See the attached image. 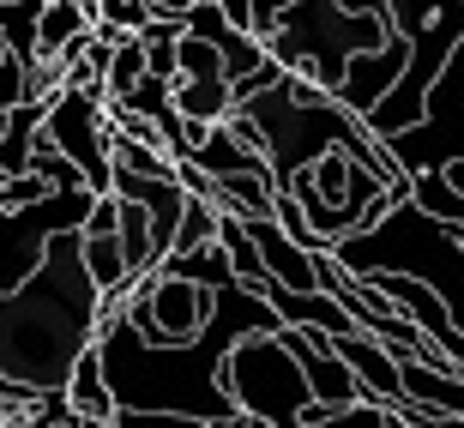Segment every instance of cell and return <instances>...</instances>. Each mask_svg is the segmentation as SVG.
<instances>
[{"label":"cell","instance_id":"cell-1","mask_svg":"<svg viewBox=\"0 0 464 428\" xmlns=\"http://www.w3.org/2000/svg\"><path fill=\"white\" fill-rule=\"evenodd\" d=\"M332 259L356 277L362 272H411V277H422V284H434L440 302L452 308V326L464 332V241L452 236L447 223H434L429 211H416L411 199L392 206L374 229L338 241Z\"/></svg>","mask_w":464,"mask_h":428},{"label":"cell","instance_id":"cell-2","mask_svg":"<svg viewBox=\"0 0 464 428\" xmlns=\"http://www.w3.org/2000/svg\"><path fill=\"white\" fill-rule=\"evenodd\" d=\"M224 393L241 416L266 428H302L314 411V393L302 380V362L284 350L277 332H241L224 356Z\"/></svg>","mask_w":464,"mask_h":428},{"label":"cell","instance_id":"cell-3","mask_svg":"<svg viewBox=\"0 0 464 428\" xmlns=\"http://www.w3.org/2000/svg\"><path fill=\"white\" fill-rule=\"evenodd\" d=\"M211 308H218V290H199V284H188V277L175 272H145L127 290V308H121V320H127V332H133L145 350H188V344L206 338L211 326Z\"/></svg>","mask_w":464,"mask_h":428},{"label":"cell","instance_id":"cell-4","mask_svg":"<svg viewBox=\"0 0 464 428\" xmlns=\"http://www.w3.org/2000/svg\"><path fill=\"white\" fill-rule=\"evenodd\" d=\"M392 151L398 175H440L447 163H464V43L447 54V67L434 73L422 121L398 139H380Z\"/></svg>","mask_w":464,"mask_h":428},{"label":"cell","instance_id":"cell-5","mask_svg":"<svg viewBox=\"0 0 464 428\" xmlns=\"http://www.w3.org/2000/svg\"><path fill=\"white\" fill-rule=\"evenodd\" d=\"M43 139L85 175L91 193H115V163H109V139L115 133H109V115H103L97 97L61 85L49 103H43Z\"/></svg>","mask_w":464,"mask_h":428},{"label":"cell","instance_id":"cell-6","mask_svg":"<svg viewBox=\"0 0 464 428\" xmlns=\"http://www.w3.org/2000/svg\"><path fill=\"white\" fill-rule=\"evenodd\" d=\"M332 356L356 374V386H362V398H368V404H404L398 356L374 338V332H362V326H356V332H344V338H332Z\"/></svg>","mask_w":464,"mask_h":428},{"label":"cell","instance_id":"cell-7","mask_svg":"<svg viewBox=\"0 0 464 428\" xmlns=\"http://www.w3.org/2000/svg\"><path fill=\"white\" fill-rule=\"evenodd\" d=\"M61 398H67V411L85 416L91 428H115L121 398H115V386H109L103 344H85V350H79V362H72V374H67V386H61Z\"/></svg>","mask_w":464,"mask_h":428},{"label":"cell","instance_id":"cell-8","mask_svg":"<svg viewBox=\"0 0 464 428\" xmlns=\"http://www.w3.org/2000/svg\"><path fill=\"white\" fill-rule=\"evenodd\" d=\"M254 229V248H259V266H266V277H272L277 290H295V296H308L320 290V254H308V248H295L284 229H277L272 218H259L247 223Z\"/></svg>","mask_w":464,"mask_h":428},{"label":"cell","instance_id":"cell-9","mask_svg":"<svg viewBox=\"0 0 464 428\" xmlns=\"http://www.w3.org/2000/svg\"><path fill=\"white\" fill-rule=\"evenodd\" d=\"M266 308L277 314V326H302V332H326V338H344V332H356V320H350V308L338 302V296L326 290H308V296H295V290H266Z\"/></svg>","mask_w":464,"mask_h":428},{"label":"cell","instance_id":"cell-10","mask_svg":"<svg viewBox=\"0 0 464 428\" xmlns=\"http://www.w3.org/2000/svg\"><path fill=\"white\" fill-rule=\"evenodd\" d=\"M97 13H91V0H43V13H36V61H54V54L91 36Z\"/></svg>","mask_w":464,"mask_h":428},{"label":"cell","instance_id":"cell-11","mask_svg":"<svg viewBox=\"0 0 464 428\" xmlns=\"http://www.w3.org/2000/svg\"><path fill=\"white\" fill-rule=\"evenodd\" d=\"M169 103H175L181 121L218 127V121H229V109H236V91H229V79H175Z\"/></svg>","mask_w":464,"mask_h":428},{"label":"cell","instance_id":"cell-12","mask_svg":"<svg viewBox=\"0 0 464 428\" xmlns=\"http://www.w3.org/2000/svg\"><path fill=\"white\" fill-rule=\"evenodd\" d=\"M36 139H43V103H18L13 127H6V139H0V175H24L31 170Z\"/></svg>","mask_w":464,"mask_h":428},{"label":"cell","instance_id":"cell-13","mask_svg":"<svg viewBox=\"0 0 464 428\" xmlns=\"http://www.w3.org/2000/svg\"><path fill=\"white\" fill-rule=\"evenodd\" d=\"M163 272L188 277V284H199V290H229L236 284V272H229V254L211 241V248H193V254H175L163 259Z\"/></svg>","mask_w":464,"mask_h":428},{"label":"cell","instance_id":"cell-14","mask_svg":"<svg viewBox=\"0 0 464 428\" xmlns=\"http://www.w3.org/2000/svg\"><path fill=\"white\" fill-rule=\"evenodd\" d=\"M145 79V49H139V36H121L115 54H109V73H103V91H109V103H121L127 91Z\"/></svg>","mask_w":464,"mask_h":428},{"label":"cell","instance_id":"cell-15","mask_svg":"<svg viewBox=\"0 0 464 428\" xmlns=\"http://www.w3.org/2000/svg\"><path fill=\"white\" fill-rule=\"evenodd\" d=\"M218 218H224V211L211 206V199H188V211H181V229H175L169 259H175V254H193V248H211V241H218Z\"/></svg>","mask_w":464,"mask_h":428},{"label":"cell","instance_id":"cell-16","mask_svg":"<svg viewBox=\"0 0 464 428\" xmlns=\"http://www.w3.org/2000/svg\"><path fill=\"white\" fill-rule=\"evenodd\" d=\"M175 79H229V73H224V54L211 49V43L181 31V43H175Z\"/></svg>","mask_w":464,"mask_h":428},{"label":"cell","instance_id":"cell-17","mask_svg":"<svg viewBox=\"0 0 464 428\" xmlns=\"http://www.w3.org/2000/svg\"><path fill=\"white\" fill-rule=\"evenodd\" d=\"M31 175L43 181V188H54V193H67V188H85V175L72 170L67 157L54 151L49 139H36V151H31Z\"/></svg>","mask_w":464,"mask_h":428},{"label":"cell","instance_id":"cell-18","mask_svg":"<svg viewBox=\"0 0 464 428\" xmlns=\"http://www.w3.org/2000/svg\"><path fill=\"white\" fill-rule=\"evenodd\" d=\"M302 428H392L386 423V404H344V411H308V423Z\"/></svg>","mask_w":464,"mask_h":428},{"label":"cell","instance_id":"cell-19","mask_svg":"<svg viewBox=\"0 0 464 428\" xmlns=\"http://www.w3.org/2000/svg\"><path fill=\"white\" fill-rule=\"evenodd\" d=\"M91 13H97V24H109L121 36H139L151 24V6L145 0H91Z\"/></svg>","mask_w":464,"mask_h":428},{"label":"cell","instance_id":"cell-20","mask_svg":"<svg viewBox=\"0 0 464 428\" xmlns=\"http://www.w3.org/2000/svg\"><path fill=\"white\" fill-rule=\"evenodd\" d=\"M121 103L133 109V115H145L151 127H157V121H169V115H175V103H169V85H163V79H151V73H145V79H139V85L127 91Z\"/></svg>","mask_w":464,"mask_h":428},{"label":"cell","instance_id":"cell-21","mask_svg":"<svg viewBox=\"0 0 464 428\" xmlns=\"http://www.w3.org/2000/svg\"><path fill=\"white\" fill-rule=\"evenodd\" d=\"M49 193L54 188H43L31 170H24V175H6V211H31V206H43Z\"/></svg>","mask_w":464,"mask_h":428},{"label":"cell","instance_id":"cell-22","mask_svg":"<svg viewBox=\"0 0 464 428\" xmlns=\"http://www.w3.org/2000/svg\"><path fill=\"white\" fill-rule=\"evenodd\" d=\"M115 229H121V199H115V193H103V199L91 206V218H85L79 236H115Z\"/></svg>","mask_w":464,"mask_h":428},{"label":"cell","instance_id":"cell-23","mask_svg":"<svg viewBox=\"0 0 464 428\" xmlns=\"http://www.w3.org/2000/svg\"><path fill=\"white\" fill-rule=\"evenodd\" d=\"M290 6H295V0H254V36H259V43L277 31V18L290 13Z\"/></svg>","mask_w":464,"mask_h":428},{"label":"cell","instance_id":"cell-24","mask_svg":"<svg viewBox=\"0 0 464 428\" xmlns=\"http://www.w3.org/2000/svg\"><path fill=\"white\" fill-rule=\"evenodd\" d=\"M218 13H224V24H229V31L254 36V0H218Z\"/></svg>","mask_w":464,"mask_h":428},{"label":"cell","instance_id":"cell-25","mask_svg":"<svg viewBox=\"0 0 464 428\" xmlns=\"http://www.w3.org/2000/svg\"><path fill=\"white\" fill-rule=\"evenodd\" d=\"M145 6H151V18H188L199 0H145Z\"/></svg>","mask_w":464,"mask_h":428},{"label":"cell","instance_id":"cell-26","mask_svg":"<svg viewBox=\"0 0 464 428\" xmlns=\"http://www.w3.org/2000/svg\"><path fill=\"white\" fill-rule=\"evenodd\" d=\"M199 428H266V423H254V416L229 411V416H211V423H199Z\"/></svg>","mask_w":464,"mask_h":428},{"label":"cell","instance_id":"cell-27","mask_svg":"<svg viewBox=\"0 0 464 428\" xmlns=\"http://www.w3.org/2000/svg\"><path fill=\"white\" fill-rule=\"evenodd\" d=\"M440 181H447L452 193H464V163H447V170H440Z\"/></svg>","mask_w":464,"mask_h":428},{"label":"cell","instance_id":"cell-28","mask_svg":"<svg viewBox=\"0 0 464 428\" xmlns=\"http://www.w3.org/2000/svg\"><path fill=\"white\" fill-rule=\"evenodd\" d=\"M6 127H13V109H0V139H6Z\"/></svg>","mask_w":464,"mask_h":428},{"label":"cell","instance_id":"cell-29","mask_svg":"<svg viewBox=\"0 0 464 428\" xmlns=\"http://www.w3.org/2000/svg\"><path fill=\"white\" fill-rule=\"evenodd\" d=\"M0 211H6V175H0Z\"/></svg>","mask_w":464,"mask_h":428},{"label":"cell","instance_id":"cell-30","mask_svg":"<svg viewBox=\"0 0 464 428\" xmlns=\"http://www.w3.org/2000/svg\"><path fill=\"white\" fill-rule=\"evenodd\" d=\"M206 6H218V0H206Z\"/></svg>","mask_w":464,"mask_h":428}]
</instances>
